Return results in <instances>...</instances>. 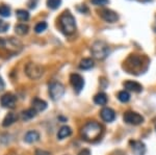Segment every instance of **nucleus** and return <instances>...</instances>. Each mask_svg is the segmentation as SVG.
<instances>
[{
	"label": "nucleus",
	"mask_w": 156,
	"mask_h": 155,
	"mask_svg": "<svg viewBox=\"0 0 156 155\" xmlns=\"http://www.w3.org/2000/svg\"><path fill=\"white\" fill-rule=\"evenodd\" d=\"M102 134V126L96 121L87 122L81 129V136L87 142H94Z\"/></svg>",
	"instance_id": "1"
},
{
	"label": "nucleus",
	"mask_w": 156,
	"mask_h": 155,
	"mask_svg": "<svg viewBox=\"0 0 156 155\" xmlns=\"http://www.w3.org/2000/svg\"><path fill=\"white\" fill-rule=\"evenodd\" d=\"M59 27L60 30L64 32L66 36H71L76 30V22L73 15L69 11H66L59 17Z\"/></svg>",
	"instance_id": "2"
},
{
	"label": "nucleus",
	"mask_w": 156,
	"mask_h": 155,
	"mask_svg": "<svg viewBox=\"0 0 156 155\" xmlns=\"http://www.w3.org/2000/svg\"><path fill=\"white\" fill-rule=\"evenodd\" d=\"M90 51H92L95 58L104 59L105 57H107V55L109 54V47H108V45L105 43V42L97 41L93 44Z\"/></svg>",
	"instance_id": "3"
},
{
	"label": "nucleus",
	"mask_w": 156,
	"mask_h": 155,
	"mask_svg": "<svg viewBox=\"0 0 156 155\" xmlns=\"http://www.w3.org/2000/svg\"><path fill=\"white\" fill-rule=\"evenodd\" d=\"M25 74L32 80H37L44 74V68L41 65L34 64V62H29L25 67Z\"/></svg>",
	"instance_id": "4"
},
{
	"label": "nucleus",
	"mask_w": 156,
	"mask_h": 155,
	"mask_svg": "<svg viewBox=\"0 0 156 155\" xmlns=\"http://www.w3.org/2000/svg\"><path fill=\"white\" fill-rule=\"evenodd\" d=\"M49 94L52 100H59L65 94V87L60 82H51L49 84Z\"/></svg>",
	"instance_id": "5"
},
{
	"label": "nucleus",
	"mask_w": 156,
	"mask_h": 155,
	"mask_svg": "<svg viewBox=\"0 0 156 155\" xmlns=\"http://www.w3.org/2000/svg\"><path fill=\"white\" fill-rule=\"evenodd\" d=\"M125 123L130 125H140L144 122V117L135 111H126L123 117Z\"/></svg>",
	"instance_id": "6"
},
{
	"label": "nucleus",
	"mask_w": 156,
	"mask_h": 155,
	"mask_svg": "<svg viewBox=\"0 0 156 155\" xmlns=\"http://www.w3.org/2000/svg\"><path fill=\"white\" fill-rule=\"evenodd\" d=\"M70 82H71L73 89L76 93H80L84 87V79L81 75L77 73H73L70 75Z\"/></svg>",
	"instance_id": "7"
},
{
	"label": "nucleus",
	"mask_w": 156,
	"mask_h": 155,
	"mask_svg": "<svg viewBox=\"0 0 156 155\" xmlns=\"http://www.w3.org/2000/svg\"><path fill=\"white\" fill-rule=\"evenodd\" d=\"M100 17L104 20V21L108 22V23H114V22H117L119 20V15L115 12L112 11V9H102L100 12Z\"/></svg>",
	"instance_id": "8"
},
{
	"label": "nucleus",
	"mask_w": 156,
	"mask_h": 155,
	"mask_svg": "<svg viewBox=\"0 0 156 155\" xmlns=\"http://www.w3.org/2000/svg\"><path fill=\"white\" fill-rule=\"evenodd\" d=\"M16 102H17V98L12 94L9 93L3 95L1 97V99H0L1 105L5 107V108H14L15 105H16Z\"/></svg>",
	"instance_id": "9"
},
{
	"label": "nucleus",
	"mask_w": 156,
	"mask_h": 155,
	"mask_svg": "<svg viewBox=\"0 0 156 155\" xmlns=\"http://www.w3.org/2000/svg\"><path fill=\"white\" fill-rule=\"evenodd\" d=\"M130 146L135 155H145L146 145L140 141H130Z\"/></svg>",
	"instance_id": "10"
},
{
	"label": "nucleus",
	"mask_w": 156,
	"mask_h": 155,
	"mask_svg": "<svg viewBox=\"0 0 156 155\" xmlns=\"http://www.w3.org/2000/svg\"><path fill=\"white\" fill-rule=\"evenodd\" d=\"M100 116H101V119L104 122L110 123V122H112L115 119V112L114 109L109 108V107H104L100 111Z\"/></svg>",
	"instance_id": "11"
},
{
	"label": "nucleus",
	"mask_w": 156,
	"mask_h": 155,
	"mask_svg": "<svg viewBox=\"0 0 156 155\" xmlns=\"http://www.w3.org/2000/svg\"><path fill=\"white\" fill-rule=\"evenodd\" d=\"M124 87L128 91H131L134 92V93H140L143 91V86L140 83H138L136 81H133V80H127L124 82Z\"/></svg>",
	"instance_id": "12"
},
{
	"label": "nucleus",
	"mask_w": 156,
	"mask_h": 155,
	"mask_svg": "<svg viewBox=\"0 0 156 155\" xmlns=\"http://www.w3.org/2000/svg\"><path fill=\"white\" fill-rule=\"evenodd\" d=\"M31 104H32V108H34L37 112L43 111L47 108V102L42 99H40V98H34L32 100Z\"/></svg>",
	"instance_id": "13"
},
{
	"label": "nucleus",
	"mask_w": 156,
	"mask_h": 155,
	"mask_svg": "<svg viewBox=\"0 0 156 155\" xmlns=\"http://www.w3.org/2000/svg\"><path fill=\"white\" fill-rule=\"evenodd\" d=\"M40 139V133L36 130H30L27 132L26 134H25L24 136V141L26 142V143H36Z\"/></svg>",
	"instance_id": "14"
},
{
	"label": "nucleus",
	"mask_w": 156,
	"mask_h": 155,
	"mask_svg": "<svg viewBox=\"0 0 156 155\" xmlns=\"http://www.w3.org/2000/svg\"><path fill=\"white\" fill-rule=\"evenodd\" d=\"M127 64L130 67H133V69L140 68L142 66V58L137 55H131L127 59Z\"/></svg>",
	"instance_id": "15"
},
{
	"label": "nucleus",
	"mask_w": 156,
	"mask_h": 155,
	"mask_svg": "<svg viewBox=\"0 0 156 155\" xmlns=\"http://www.w3.org/2000/svg\"><path fill=\"white\" fill-rule=\"evenodd\" d=\"M16 121H17V116H16V114H15L14 112H9V114L5 116V118L3 119L2 126H4V127L11 126V125L14 124Z\"/></svg>",
	"instance_id": "16"
},
{
	"label": "nucleus",
	"mask_w": 156,
	"mask_h": 155,
	"mask_svg": "<svg viewBox=\"0 0 156 155\" xmlns=\"http://www.w3.org/2000/svg\"><path fill=\"white\" fill-rule=\"evenodd\" d=\"M71 134H72V129L70 128L69 126H62L58 130L57 137H58L59 139H66V137L70 136Z\"/></svg>",
	"instance_id": "17"
},
{
	"label": "nucleus",
	"mask_w": 156,
	"mask_h": 155,
	"mask_svg": "<svg viewBox=\"0 0 156 155\" xmlns=\"http://www.w3.org/2000/svg\"><path fill=\"white\" fill-rule=\"evenodd\" d=\"M36 114H37V111H34V108H28V109H26V111H22L21 119L23 120V121H28V120L34 118Z\"/></svg>",
	"instance_id": "18"
},
{
	"label": "nucleus",
	"mask_w": 156,
	"mask_h": 155,
	"mask_svg": "<svg viewBox=\"0 0 156 155\" xmlns=\"http://www.w3.org/2000/svg\"><path fill=\"white\" fill-rule=\"evenodd\" d=\"M94 102L97 105H105L107 103V96L104 93H99L94 97Z\"/></svg>",
	"instance_id": "19"
},
{
	"label": "nucleus",
	"mask_w": 156,
	"mask_h": 155,
	"mask_svg": "<svg viewBox=\"0 0 156 155\" xmlns=\"http://www.w3.org/2000/svg\"><path fill=\"white\" fill-rule=\"evenodd\" d=\"M94 61L92 58H83L79 64V68L81 70H90L94 67Z\"/></svg>",
	"instance_id": "20"
},
{
	"label": "nucleus",
	"mask_w": 156,
	"mask_h": 155,
	"mask_svg": "<svg viewBox=\"0 0 156 155\" xmlns=\"http://www.w3.org/2000/svg\"><path fill=\"white\" fill-rule=\"evenodd\" d=\"M28 25L26 24H18L15 26V32H16L17 34H19V36H24V34H26L27 32H28Z\"/></svg>",
	"instance_id": "21"
},
{
	"label": "nucleus",
	"mask_w": 156,
	"mask_h": 155,
	"mask_svg": "<svg viewBox=\"0 0 156 155\" xmlns=\"http://www.w3.org/2000/svg\"><path fill=\"white\" fill-rule=\"evenodd\" d=\"M16 16L21 21H27L29 19V12L25 9H18L16 11Z\"/></svg>",
	"instance_id": "22"
},
{
	"label": "nucleus",
	"mask_w": 156,
	"mask_h": 155,
	"mask_svg": "<svg viewBox=\"0 0 156 155\" xmlns=\"http://www.w3.org/2000/svg\"><path fill=\"white\" fill-rule=\"evenodd\" d=\"M118 99H119L121 102H123V103H127L130 100V94L128 93L127 91H121L119 92V94H118Z\"/></svg>",
	"instance_id": "23"
},
{
	"label": "nucleus",
	"mask_w": 156,
	"mask_h": 155,
	"mask_svg": "<svg viewBox=\"0 0 156 155\" xmlns=\"http://www.w3.org/2000/svg\"><path fill=\"white\" fill-rule=\"evenodd\" d=\"M47 27H48V24L46 23V22H39L36 27H34V31L37 32V33H42L43 31H45L47 29Z\"/></svg>",
	"instance_id": "24"
},
{
	"label": "nucleus",
	"mask_w": 156,
	"mask_h": 155,
	"mask_svg": "<svg viewBox=\"0 0 156 155\" xmlns=\"http://www.w3.org/2000/svg\"><path fill=\"white\" fill-rule=\"evenodd\" d=\"M62 4V0H47V5L51 9H58Z\"/></svg>",
	"instance_id": "25"
},
{
	"label": "nucleus",
	"mask_w": 156,
	"mask_h": 155,
	"mask_svg": "<svg viewBox=\"0 0 156 155\" xmlns=\"http://www.w3.org/2000/svg\"><path fill=\"white\" fill-rule=\"evenodd\" d=\"M0 16L1 17H9L11 16V9H9L7 5H4V4H2V5H0Z\"/></svg>",
	"instance_id": "26"
},
{
	"label": "nucleus",
	"mask_w": 156,
	"mask_h": 155,
	"mask_svg": "<svg viewBox=\"0 0 156 155\" xmlns=\"http://www.w3.org/2000/svg\"><path fill=\"white\" fill-rule=\"evenodd\" d=\"M9 28V23H6L3 20H0V33H3V32H6Z\"/></svg>",
	"instance_id": "27"
},
{
	"label": "nucleus",
	"mask_w": 156,
	"mask_h": 155,
	"mask_svg": "<svg viewBox=\"0 0 156 155\" xmlns=\"http://www.w3.org/2000/svg\"><path fill=\"white\" fill-rule=\"evenodd\" d=\"M90 2L96 6H104L109 3V0H90Z\"/></svg>",
	"instance_id": "28"
},
{
	"label": "nucleus",
	"mask_w": 156,
	"mask_h": 155,
	"mask_svg": "<svg viewBox=\"0 0 156 155\" xmlns=\"http://www.w3.org/2000/svg\"><path fill=\"white\" fill-rule=\"evenodd\" d=\"M34 155H49V152L45 151V150H41V149H37Z\"/></svg>",
	"instance_id": "29"
},
{
	"label": "nucleus",
	"mask_w": 156,
	"mask_h": 155,
	"mask_svg": "<svg viewBox=\"0 0 156 155\" xmlns=\"http://www.w3.org/2000/svg\"><path fill=\"white\" fill-rule=\"evenodd\" d=\"M78 11H80L81 12H87V11H89V9H87V7L85 6L84 4H83V5H82L81 7H80V6H78Z\"/></svg>",
	"instance_id": "30"
},
{
	"label": "nucleus",
	"mask_w": 156,
	"mask_h": 155,
	"mask_svg": "<svg viewBox=\"0 0 156 155\" xmlns=\"http://www.w3.org/2000/svg\"><path fill=\"white\" fill-rule=\"evenodd\" d=\"M79 155H90V151L87 149H84V150H82V151L80 152Z\"/></svg>",
	"instance_id": "31"
},
{
	"label": "nucleus",
	"mask_w": 156,
	"mask_h": 155,
	"mask_svg": "<svg viewBox=\"0 0 156 155\" xmlns=\"http://www.w3.org/2000/svg\"><path fill=\"white\" fill-rule=\"evenodd\" d=\"M3 89H4V81L2 80V78L0 77V91H2Z\"/></svg>",
	"instance_id": "32"
},
{
	"label": "nucleus",
	"mask_w": 156,
	"mask_h": 155,
	"mask_svg": "<svg viewBox=\"0 0 156 155\" xmlns=\"http://www.w3.org/2000/svg\"><path fill=\"white\" fill-rule=\"evenodd\" d=\"M115 155H125V154L123 153L122 151H117V152H115Z\"/></svg>",
	"instance_id": "33"
},
{
	"label": "nucleus",
	"mask_w": 156,
	"mask_h": 155,
	"mask_svg": "<svg viewBox=\"0 0 156 155\" xmlns=\"http://www.w3.org/2000/svg\"><path fill=\"white\" fill-rule=\"evenodd\" d=\"M154 29H155V30H156V26H155V27H154Z\"/></svg>",
	"instance_id": "34"
}]
</instances>
